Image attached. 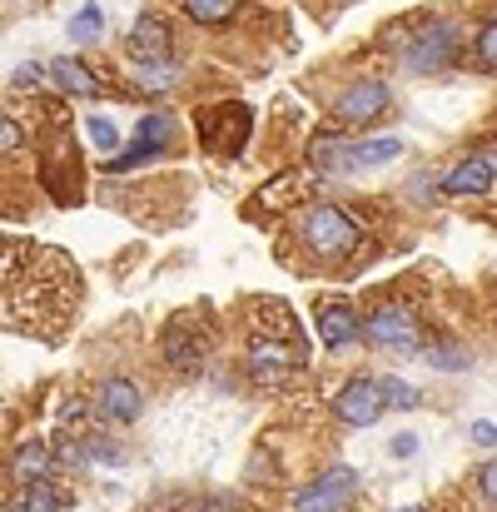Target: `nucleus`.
I'll return each mask as SVG.
<instances>
[{
	"instance_id": "9",
	"label": "nucleus",
	"mask_w": 497,
	"mask_h": 512,
	"mask_svg": "<svg viewBox=\"0 0 497 512\" xmlns=\"http://www.w3.org/2000/svg\"><path fill=\"white\" fill-rule=\"evenodd\" d=\"M95 413H100L105 423L130 428V423H140V413H145V393H140L130 378H105L100 393H95Z\"/></svg>"
},
{
	"instance_id": "18",
	"label": "nucleus",
	"mask_w": 497,
	"mask_h": 512,
	"mask_svg": "<svg viewBox=\"0 0 497 512\" xmlns=\"http://www.w3.org/2000/svg\"><path fill=\"white\" fill-rule=\"evenodd\" d=\"M60 508H65V493L45 478V483H25L10 512H60Z\"/></svg>"
},
{
	"instance_id": "29",
	"label": "nucleus",
	"mask_w": 497,
	"mask_h": 512,
	"mask_svg": "<svg viewBox=\"0 0 497 512\" xmlns=\"http://www.w3.org/2000/svg\"><path fill=\"white\" fill-rule=\"evenodd\" d=\"M478 488H483V498L497 508V458L493 463H483V473H478Z\"/></svg>"
},
{
	"instance_id": "33",
	"label": "nucleus",
	"mask_w": 497,
	"mask_h": 512,
	"mask_svg": "<svg viewBox=\"0 0 497 512\" xmlns=\"http://www.w3.org/2000/svg\"><path fill=\"white\" fill-rule=\"evenodd\" d=\"M478 160H483V165H488V174L497 179V145H483V150H478Z\"/></svg>"
},
{
	"instance_id": "6",
	"label": "nucleus",
	"mask_w": 497,
	"mask_h": 512,
	"mask_svg": "<svg viewBox=\"0 0 497 512\" xmlns=\"http://www.w3.org/2000/svg\"><path fill=\"white\" fill-rule=\"evenodd\" d=\"M388 105H393V90H388L383 80H353V85L333 100V120H338V125H368V120H378Z\"/></svg>"
},
{
	"instance_id": "1",
	"label": "nucleus",
	"mask_w": 497,
	"mask_h": 512,
	"mask_svg": "<svg viewBox=\"0 0 497 512\" xmlns=\"http://www.w3.org/2000/svg\"><path fill=\"white\" fill-rule=\"evenodd\" d=\"M299 244L319 264H338L358 249V219L338 204H309L299 209Z\"/></svg>"
},
{
	"instance_id": "20",
	"label": "nucleus",
	"mask_w": 497,
	"mask_h": 512,
	"mask_svg": "<svg viewBox=\"0 0 497 512\" xmlns=\"http://www.w3.org/2000/svg\"><path fill=\"white\" fill-rule=\"evenodd\" d=\"M135 80L150 90V95H165L179 85V65L174 60H135Z\"/></svg>"
},
{
	"instance_id": "27",
	"label": "nucleus",
	"mask_w": 497,
	"mask_h": 512,
	"mask_svg": "<svg viewBox=\"0 0 497 512\" xmlns=\"http://www.w3.org/2000/svg\"><path fill=\"white\" fill-rule=\"evenodd\" d=\"M478 60H483L488 70H497V15L483 25V35H478Z\"/></svg>"
},
{
	"instance_id": "21",
	"label": "nucleus",
	"mask_w": 497,
	"mask_h": 512,
	"mask_svg": "<svg viewBox=\"0 0 497 512\" xmlns=\"http://www.w3.org/2000/svg\"><path fill=\"white\" fill-rule=\"evenodd\" d=\"M184 10H189V20H199V25H224V20L239 15V0H184Z\"/></svg>"
},
{
	"instance_id": "11",
	"label": "nucleus",
	"mask_w": 497,
	"mask_h": 512,
	"mask_svg": "<svg viewBox=\"0 0 497 512\" xmlns=\"http://www.w3.org/2000/svg\"><path fill=\"white\" fill-rule=\"evenodd\" d=\"M169 135H174V120H169L165 110L145 115V120H140V130H135V140H140V145H135L130 155H120V160H115V170H135L140 160H155V155L169 145Z\"/></svg>"
},
{
	"instance_id": "23",
	"label": "nucleus",
	"mask_w": 497,
	"mask_h": 512,
	"mask_svg": "<svg viewBox=\"0 0 497 512\" xmlns=\"http://www.w3.org/2000/svg\"><path fill=\"white\" fill-rule=\"evenodd\" d=\"M85 458H90V463L120 468V463H125V448H120L115 438H105V433H90V438H85Z\"/></svg>"
},
{
	"instance_id": "14",
	"label": "nucleus",
	"mask_w": 497,
	"mask_h": 512,
	"mask_svg": "<svg viewBox=\"0 0 497 512\" xmlns=\"http://www.w3.org/2000/svg\"><path fill=\"white\" fill-rule=\"evenodd\" d=\"M50 468H55V458H50V448H45L40 438H25V443L15 448V458H10V478H15L20 488H25V483H45Z\"/></svg>"
},
{
	"instance_id": "15",
	"label": "nucleus",
	"mask_w": 497,
	"mask_h": 512,
	"mask_svg": "<svg viewBox=\"0 0 497 512\" xmlns=\"http://www.w3.org/2000/svg\"><path fill=\"white\" fill-rule=\"evenodd\" d=\"M165 363L174 373H199L204 368V343L194 339V334H184L179 324H169L165 334Z\"/></svg>"
},
{
	"instance_id": "28",
	"label": "nucleus",
	"mask_w": 497,
	"mask_h": 512,
	"mask_svg": "<svg viewBox=\"0 0 497 512\" xmlns=\"http://www.w3.org/2000/svg\"><path fill=\"white\" fill-rule=\"evenodd\" d=\"M15 85H20V90H25V85H30V90H40V85H55V80H50L40 65H25V70H15Z\"/></svg>"
},
{
	"instance_id": "25",
	"label": "nucleus",
	"mask_w": 497,
	"mask_h": 512,
	"mask_svg": "<svg viewBox=\"0 0 497 512\" xmlns=\"http://www.w3.org/2000/svg\"><path fill=\"white\" fill-rule=\"evenodd\" d=\"M423 358H428L433 368H468V363H473V353H468V348H458V343H443V348H423Z\"/></svg>"
},
{
	"instance_id": "4",
	"label": "nucleus",
	"mask_w": 497,
	"mask_h": 512,
	"mask_svg": "<svg viewBox=\"0 0 497 512\" xmlns=\"http://www.w3.org/2000/svg\"><path fill=\"white\" fill-rule=\"evenodd\" d=\"M353 493H358V473L343 468V463H333V468H324V473L294 498V512H348Z\"/></svg>"
},
{
	"instance_id": "13",
	"label": "nucleus",
	"mask_w": 497,
	"mask_h": 512,
	"mask_svg": "<svg viewBox=\"0 0 497 512\" xmlns=\"http://www.w3.org/2000/svg\"><path fill=\"white\" fill-rule=\"evenodd\" d=\"M125 45H130V55H135V60H169V50H174L169 25L165 20H155V15H140Z\"/></svg>"
},
{
	"instance_id": "24",
	"label": "nucleus",
	"mask_w": 497,
	"mask_h": 512,
	"mask_svg": "<svg viewBox=\"0 0 497 512\" xmlns=\"http://www.w3.org/2000/svg\"><path fill=\"white\" fill-rule=\"evenodd\" d=\"M378 383H383V403L388 408H418L423 403V393L413 383H403V378H378Z\"/></svg>"
},
{
	"instance_id": "22",
	"label": "nucleus",
	"mask_w": 497,
	"mask_h": 512,
	"mask_svg": "<svg viewBox=\"0 0 497 512\" xmlns=\"http://www.w3.org/2000/svg\"><path fill=\"white\" fill-rule=\"evenodd\" d=\"M65 30H70V40H75V45H90V40H100V30H105V15H100V5H80V10H75V20H70Z\"/></svg>"
},
{
	"instance_id": "32",
	"label": "nucleus",
	"mask_w": 497,
	"mask_h": 512,
	"mask_svg": "<svg viewBox=\"0 0 497 512\" xmlns=\"http://www.w3.org/2000/svg\"><path fill=\"white\" fill-rule=\"evenodd\" d=\"M413 453H418V438L413 433H398L393 438V458H413Z\"/></svg>"
},
{
	"instance_id": "35",
	"label": "nucleus",
	"mask_w": 497,
	"mask_h": 512,
	"mask_svg": "<svg viewBox=\"0 0 497 512\" xmlns=\"http://www.w3.org/2000/svg\"><path fill=\"white\" fill-rule=\"evenodd\" d=\"M393 512H423V508H393Z\"/></svg>"
},
{
	"instance_id": "10",
	"label": "nucleus",
	"mask_w": 497,
	"mask_h": 512,
	"mask_svg": "<svg viewBox=\"0 0 497 512\" xmlns=\"http://www.w3.org/2000/svg\"><path fill=\"white\" fill-rule=\"evenodd\" d=\"M319 339L329 348H348V343L363 339V319L348 299H324L319 304Z\"/></svg>"
},
{
	"instance_id": "8",
	"label": "nucleus",
	"mask_w": 497,
	"mask_h": 512,
	"mask_svg": "<svg viewBox=\"0 0 497 512\" xmlns=\"http://www.w3.org/2000/svg\"><path fill=\"white\" fill-rule=\"evenodd\" d=\"M199 135H204V145L209 150H229V155H239V145H244V135H249V110L244 105H219V110H204L199 115Z\"/></svg>"
},
{
	"instance_id": "7",
	"label": "nucleus",
	"mask_w": 497,
	"mask_h": 512,
	"mask_svg": "<svg viewBox=\"0 0 497 512\" xmlns=\"http://www.w3.org/2000/svg\"><path fill=\"white\" fill-rule=\"evenodd\" d=\"M383 383L378 378H353L343 393H338V403H333V413L348 423V428H373L378 418H383Z\"/></svg>"
},
{
	"instance_id": "30",
	"label": "nucleus",
	"mask_w": 497,
	"mask_h": 512,
	"mask_svg": "<svg viewBox=\"0 0 497 512\" xmlns=\"http://www.w3.org/2000/svg\"><path fill=\"white\" fill-rule=\"evenodd\" d=\"M478 448H493L497 443V423H473V433H468Z\"/></svg>"
},
{
	"instance_id": "16",
	"label": "nucleus",
	"mask_w": 497,
	"mask_h": 512,
	"mask_svg": "<svg viewBox=\"0 0 497 512\" xmlns=\"http://www.w3.org/2000/svg\"><path fill=\"white\" fill-rule=\"evenodd\" d=\"M50 80H55L65 95H80V100H100V95H105V85H100L80 60H55V65H50Z\"/></svg>"
},
{
	"instance_id": "31",
	"label": "nucleus",
	"mask_w": 497,
	"mask_h": 512,
	"mask_svg": "<svg viewBox=\"0 0 497 512\" xmlns=\"http://www.w3.org/2000/svg\"><path fill=\"white\" fill-rule=\"evenodd\" d=\"M0 135H5V140H0L5 150H20V120H10V115H5V125H0Z\"/></svg>"
},
{
	"instance_id": "5",
	"label": "nucleus",
	"mask_w": 497,
	"mask_h": 512,
	"mask_svg": "<svg viewBox=\"0 0 497 512\" xmlns=\"http://www.w3.org/2000/svg\"><path fill=\"white\" fill-rule=\"evenodd\" d=\"M299 363H304V348L299 343H284V339H269V334H254L249 343V373H254V383H289L294 373H299Z\"/></svg>"
},
{
	"instance_id": "19",
	"label": "nucleus",
	"mask_w": 497,
	"mask_h": 512,
	"mask_svg": "<svg viewBox=\"0 0 497 512\" xmlns=\"http://www.w3.org/2000/svg\"><path fill=\"white\" fill-rule=\"evenodd\" d=\"M348 140H338L333 130H324V135H314V170L319 174H333V170H353L348 165Z\"/></svg>"
},
{
	"instance_id": "2",
	"label": "nucleus",
	"mask_w": 497,
	"mask_h": 512,
	"mask_svg": "<svg viewBox=\"0 0 497 512\" xmlns=\"http://www.w3.org/2000/svg\"><path fill=\"white\" fill-rule=\"evenodd\" d=\"M363 339L378 343V348H393V353H423V324L408 304H378L368 319H363Z\"/></svg>"
},
{
	"instance_id": "12",
	"label": "nucleus",
	"mask_w": 497,
	"mask_h": 512,
	"mask_svg": "<svg viewBox=\"0 0 497 512\" xmlns=\"http://www.w3.org/2000/svg\"><path fill=\"white\" fill-rule=\"evenodd\" d=\"M493 184L497 179L488 174V165H483L478 155H468V160H458L453 170L443 174V184H438V189H443L448 199H478V194H488Z\"/></svg>"
},
{
	"instance_id": "3",
	"label": "nucleus",
	"mask_w": 497,
	"mask_h": 512,
	"mask_svg": "<svg viewBox=\"0 0 497 512\" xmlns=\"http://www.w3.org/2000/svg\"><path fill=\"white\" fill-rule=\"evenodd\" d=\"M458 45H463V30H458L453 20H433V25L418 30V40L403 50V60H408V70H418V75H438V70H448V65L458 60Z\"/></svg>"
},
{
	"instance_id": "34",
	"label": "nucleus",
	"mask_w": 497,
	"mask_h": 512,
	"mask_svg": "<svg viewBox=\"0 0 497 512\" xmlns=\"http://www.w3.org/2000/svg\"><path fill=\"white\" fill-rule=\"evenodd\" d=\"M194 512H244V508H234V503H204V508H194Z\"/></svg>"
},
{
	"instance_id": "17",
	"label": "nucleus",
	"mask_w": 497,
	"mask_h": 512,
	"mask_svg": "<svg viewBox=\"0 0 497 512\" xmlns=\"http://www.w3.org/2000/svg\"><path fill=\"white\" fill-rule=\"evenodd\" d=\"M403 155V140L398 135H373V140H358L348 150V165L353 170H378V165H393Z\"/></svg>"
},
{
	"instance_id": "26",
	"label": "nucleus",
	"mask_w": 497,
	"mask_h": 512,
	"mask_svg": "<svg viewBox=\"0 0 497 512\" xmlns=\"http://www.w3.org/2000/svg\"><path fill=\"white\" fill-rule=\"evenodd\" d=\"M85 130H90V140H95L105 155H115V150H120V130H115L105 115H90V120H85Z\"/></svg>"
}]
</instances>
